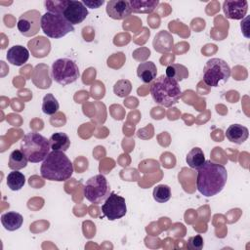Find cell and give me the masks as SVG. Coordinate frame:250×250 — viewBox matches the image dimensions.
Listing matches in <instances>:
<instances>
[{
  "instance_id": "obj_1",
  "label": "cell",
  "mask_w": 250,
  "mask_h": 250,
  "mask_svg": "<svg viewBox=\"0 0 250 250\" xmlns=\"http://www.w3.org/2000/svg\"><path fill=\"white\" fill-rule=\"evenodd\" d=\"M196 188L206 197H211L223 190L228 181V172L224 165L205 160L197 169Z\"/></svg>"
},
{
  "instance_id": "obj_2",
  "label": "cell",
  "mask_w": 250,
  "mask_h": 250,
  "mask_svg": "<svg viewBox=\"0 0 250 250\" xmlns=\"http://www.w3.org/2000/svg\"><path fill=\"white\" fill-rule=\"evenodd\" d=\"M73 164L63 151L52 150L40 167L41 177L56 182H64L73 174Z\"/></svg>"
},
{
  "instance_id": "obj_3",
  "label": "cell",
  "mask_w": 250,
  "mask_h": 250,
  "mask_svg": "<svg viewBox=\"0 0 250 250\" xmlns=\"http://www.w3.org/2000/svg\"><path fill=\"white\" fill-rule=\"evenodd\" d=\"M149 92L153 101L164 107H171L178 104L182 94L179 82L168 78L166 75L155 78L150 83Z\"/></svg>"
},
{
  "instance_id": "obj_4",
  "label": "cell",
  "mask_w": 250,
  "mask_h": 250,
  "mask_svg": "<svg viewBox=\"0 0 250 250\" xmlns=\"http://www.w3.org/2000/svg\"><path fill=\"white\" fill-rule=\"evenodd\" d=\"M49 140L37 132H30L23 136L21 142V150L31 163L43 161L50 152Z\"/></svg>"
},
{
  "instance_id": "obj_5",
  "label": "cell",
  "mask_w": 250,
  "mask_h": 250,
  "mask_svg": "<svg viewBox=\"0 0 250 250\" xmlns=\"http://www.w3.org/2000/svg\"><path fill=\"white\" fill-rule=\"evenodd\" d=\"M230 67L226 61L219 58L208 60L203 68V81L207 86L220 87L230 77Z\"/></svg>"
},
{
  "instance_id": "obj_6",
  "label": "cell",
  "mask_w": 250,
  "mask_h": 250,
  "mask_svg": "<svg viewBox=\"0 0 250 250\" xmlns=\"http://www.w3.org/2000/svg\"><path fill=\"white\" fill-rule=\"evenodd\" d=\"M41 28L45 35L50 38H62L69 32L74 31V26L69 23L62 15L46 12L41 17Z\"/></svg>"
},
{
  "instance_id": "obj_7",
  "label": "cell",
  "mask_w": 250,
  "mask_h": 250,
  "mask_svg": "<svg viewBox=\"0 0 250 250\" xmlns=\"http://www.w3.org/2000/svg\"><path fill=\"white\" fill-rule=\"evenodd\" d=\"M52 76L54 80L62 86L75 82L79 75L77 63L70 59L61 58L52 63Z\"/></svg>"
},
{
  "instance_id": "obj_8",
  "label": "cell",
  "mask_w": 250,
  "mask_h": 250,
  "mask_svg": "<svg viewBox=\"0 0 250 250\" xmlns=\"http://www.w3.org/2000/svg\"><path fill=\"white\" fill-rule=\"evenodd\" d=\"M109 191L110 188L107 180L102 174H98L87 180L83 188L84 197L94 204H100L105 200L110 194Z\"/></svg>"
},
{
  "instance_id": "obj_9",
  "label": "cell",
  "mask_w": 250,
  "mask_h": 250,
  "mask_svg": "<svg viewBox=\"0 0 250 250\" xmlns=\"http://www.w3.org/2000/svg\"><path fill=\"white\" fill-rule=\"evenodd\" d=\"M102 212L109 221H115L127 213V206L125 198L111 191L107 198L102 205Z\"/></svg>"
},
{
  "instance_id": "obj_10",
  "label": "cell",
  "mask_w": 250,
  "mask_h": 250,
  "mask_svg": "<svg viewBox=\"0 0 250 250\" xmlns=\"http://www.w3.org/2000/svg\"><path fill=\"white\" fill-rule=\"evenodd\" d=\"M41 14L37 10H29L21 14L18 20V29L25 37H31L38 33L41 27Z\"/></svg>"
},
{
  "instance_id": "obj_11",
  "label": "cell",
  "mask_w": 250,
  "mask_h": 250,
  "mask_svg": "<svg viewBox=\"0 0 250 250\" xmlns=\"http://www.w3.org/2000/svg\"><path fill=\"white\" fill-rule=\"evenodd\" d=\"M88 14V9L82 3V1L67 0L62 15L69 23L74 26V24L81 23L87 18Z\"/></svg>"
},
{
  "instance_id": "obj_12",
  "label": "cell",
  "mask_w": 250,
  "mask_h": 250,
  "mask_svg": "<svg viewBox=\"0 0 250 250\" xmlns=\"http://www.w3.org/2000/svg\"><path fill=\"white\" fill-rule=\"evenodd\" d=\"M248 11L246 0H226L223 3V12L228 19L242 20Z\"/></svg>"
},
{
  "instance_id": "obj_13",
  "label": "cell",
  "mask_w": 250,
  "mask_h": 250,
  "mask_svg": "<svg viewBox=\"0 0 250 250\" xmlns=\"http://www.w3.org/2000/svg\"><path fill=\"white\" fill-rule=\"evenodd\" d=\"M106 14L113 20H124L132 13L129 1L110 0L106 3Z\"/></svg>"
},
{
  "instance_id": "obj_14",
  "label": "cell",
  "mask_w": 250,
  "mask_h": 250,
  "mask_svg": "<svg viewBox=\"0 0 250 250\" xmlns=\"http://www.w3.org/2000/svg\"><path fill=\"white\" fill-rule=\"evenodd\" d=\"M6 58L11 64L21 66L28 61L29 51L21 45H15L8 50Z\"/></svg>"
},
{
  "instance_id": "obj_15",
  "label": "cell",
  "mask_w": 250,
  "mask_h": 250,
  "mask_svg": "<svg viewBox=\"0 0 250 250\" xmlns=\"http://www.w3.org/2000/svg\"><path fill=\"white\" fill-rule=\"evenodd\" d=\"M27 46L31 51L32 56L35 58H44L48 56L51 50V43L49 39L43 36H38L34 39H31L28 41Z\"/></svg>"
},
{
  "instance_id": "obj_16",
  "label": "cell",
  "mask_w": 250,
  "mask_h": 250,
  "mask_svg": "<svg viewBox=\"0 0 250 250\" xmlns=\"http://www.w3.org/2000/svg\"><path fill=\"white\" fill-rule=\"evenodd\" d=\"M249 136L248 129L241 124H231L226 131L227 139L236 145L243 144Z\"/></svg>"
},
{
  "instance_id": "obj_17",
  "label": "cell",
  "mask_w": 250,
  "mask_h": 250,
  "mask_svg": "<svg viewBox=\"0 0 250 250\" xmlns=\"http://www.w3.org/2000/svg\"><path fill=\"white\" fill-rule=\"evenodd\" d=\"M32 81L36 87L47 89L51 86V78L49 74V67L46 64H38L33 70Z\"/></svg>"
},
{
  "instance_id": "obj_18",
  "label": "cell",
  "mask_w": 250,
  "mask_h": 250,
  "mask_svg": "<svg viewBox=\"0 0 250 250\" xmlns=\"http://www.w3.org/2000/svg\"><path fill=\"white\" fill-rule=\"evenodd\" d=\"M137 75L144 83H151L157 75V68L155 63L150 61L141 62L137 68Z\"/></svg>"
},
{
  "instance_id": "obj_19",
  "label": "cell",
  "mask_w": 250,
  "mask_h": 250,
  "mask_svg": "<svg viewBox=\"0 0 250 250\" xmlns=\"http://www.w3.org/2000/svg\"><path fill=\"white\" fill-rule=\"evenodd\" d=\"M23 223L22 216L16 211H9L1 216V224L5 229L15 231L19 229Z\"/></svg>"
},
{
  "instance_id": "obj_20",
  "label": "cell",
  "mask_w": 250,
  "mask_h": 250,
  "mask_svg": "<svg viewBox=\"0 0 250 250\" xmlns=\"http://www.w3.org/2000/svg\"><path fill=\"white\" fill-rule=\"evenodd\" d=\"M173 45H174V41H173L172 35L165 30H161L154 37L153 47L157 52H160V53L170 52L173 48Z\"/></svg>"
},
{
  "instance_id": "obj_21",
  "label": "cell",
  "mask_w": 250,
  "mask_h": 250,
  "mask_svg": "<svg viewBox=\"0 0 250 250\" xmlns=\"http://www.w3.org/2000/svg\"><path fill=\"white\" fill-rule=\"evenodd\" d=\"M49 144L52 150L65 152L70 146V139L65 133L57 132L50 137Z\"/></svg>"
},
{
  "instance_id": "obj_22",
  "label": "cell",
  "mask_w": 250,
  "mask_h": 250,
  "mask_svg": "<svg viewBox=\"0 0 250 250\" xmlns=\"http://www.w3.org/2000/svg\"><path fill=\"white\" fill-rule=\"evenodd\" d=\"M132 12L136 14H150L158 6V0H130Z\"/></svg>"
},
{
  "instance_id": "obj_23",
  "label": "cell",
  "mask_w": 250,
  "mask_h": 250,
  "mask_svg": "<svg viewBox=\"0 0 250 250\" xmlns=\"http://www.w3.org/2000/svg\"><path fill=\"white\" fill-rule=\"evenodd\" d=\"M165 75L168 78H171L177 82L182 81L188 76V68L180 63H171L166 67Z\"/></svg>"
},
{
  "instance_id": "obj_24",
  "label": "cell",
  "mask_w": 250,
  "mask_h": 250,
  "mask_svg": "<svg viewBox=\"0 0 250 250\" xmlns=\"http://www.w3.org/2000/svg\"><path fill=\"white\" fill-rule=\"evenodd\" d=\"M188 165L192 169L200 168L205 162V156L203 150L200 147H192L186 156Z\"/></svg>"
},
{
  "instance_id": "obj_25",
  "label": "cell",
  "mask_w": 250,
  "mask_h": 250,
  "mask_svg": "<svg viewBox=\"0 0 250 250\" xmlns=\"http://www.w3.org/2000/svg\"><path fill=\"white\" fill-rule=\"evenodd\" d=\"M27 158L21 149H15L9 156L8 166L12 170H21L27 165Z\"/></svg>"
},
{
  "instance_id": "obj_26",
  "label": "cell",
  "mask_w": 250,
  "mask_h": 250,
  "mask_svg": "<svg viewBox=\"0 0 250 250\" xmlns=\"http://www.w3.org/2000/svg\"><path fill=\"white\" fill-rule=\"evenodd\" d=\"M25 184V177L19 170H13L7 176V186L11 190L17 191L23 188Z\"/></svg>"
},
{
  "instance_id": "obj_27",
  "label": "cell",
  "mask_w": 250,
  "mask_h": 250,
  "mask_svg": "<svg viewBox=\"0 0 250 250\" xmlns=\"http://www.w3.org/2000/svg\"><path fill=\"white\" fill-rule=\"evenodd\" d=\"M60 108V104L58 100L52 93L44 96L42 102V111L47 115H53L58 112Z\"/></svg>"
},
{
  "instance_id": "obj_28",
  "label": "cell",
  "mask_w": 250,
  "mask_h": 250,
  "mask_svg": "<svg viewBox=\"0 0 250 250\" xmlns=\"http://www.w3.org/2000/svg\"><path fill=\"white\" fill-rule=\"evenodd\" d=\"M153 199L158 203H165L171 198V188L167 185H158L153 188Z\"/></svg>"
},
{
  "instance_id": "obj_29",
  "label": "cell",
  "mask_w": 250,
  "mask_h": 250,
  "mask_svg": "<svg viewBox=\"0 0 250 250\" xmlns=\"http://www.w3.org/2000/svg\"><path fill=\"white\" fill-rule=\"evenodd\" d=\"M131 90H132V84L127 79H120L113 86L114 94L120 98L127 97L131 93Z\"/></svg>"
},
{
  "instance_id": "obj_30",
  "label": "cell",
  "mask_w": 250,
  "mask_h": 250,
  "mask_svg": "<svg viewBox=\"0 0 250 250\" xmlns=\"http://www.w3.org/2000/svg\"><path fill=\"white\" fill-rule=\"evenodd\" d=\"M67 0H60V1H45V7L46 10L50 13H54V14H60L62 15L63 12V9L65 7Z\"/></svg>"
},
{
  "instance_id": "obj_31",
  "label": "cell",
  "mask_w": 250,
  "mask_h": 250,
  "mask_svg": "<svg viewBox=\"0 0 250 250\" xmlns=\"http://www.w3.org/2000/svg\"><path fill=\"white\" fill-rule=\"evenodd\" d=\"M203 238L200 234L190 236L188 240V247L191 250H201L203 248Z\"/></svg>"
},
{
  "instance_id": "obj_32",
  "label": "cell",
  "mask_w": 250,
  "mask_h": 250,
  "mask_svg": "<svg viewBox=\"0 0 250 250\" xmlns=\"http://www.w3.org/2000/svg\"><path fill=\"white\" fill-rule=\"evenodd\" d=\"M82 3L87 7V8H91V9H97L100 8L104 1V0H83Z\"/></svg>"
}]
</instances>
